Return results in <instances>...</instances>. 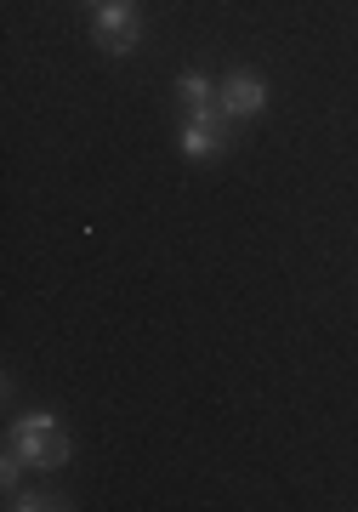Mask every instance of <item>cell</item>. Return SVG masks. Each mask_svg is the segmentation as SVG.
Masks as SVG:
<instances>
[{"label":"cell","mask_w":358,"mask_h":512,"mask_svg":"<svg viewBox=\"0 0 358 512\" xmlns=\"http://www.w3.org/2000/svg\"><path fill=\"white\" fill-rule=\"evenodd\" d=\"M6 450H18L23 467H35V473H57V467L74 456L69 433H63V421H57L52 410H35V416L12 421V433H6Z\"/></svg>","instance_id":"1"},{"label":"cell","mask_w":358,"mask_h":512,"mask_svg":"<svg viewBox=\"0 0 358 512\" xmlns=\"http://www.w3.org/2000/svg\"><path fill=\"white\" fill-rule=\"evenodd\" d=\"M91 35H97L103 52L131 57L137 40H143V23H137V12H131V0H103V6H91Z\"/></svg>","instance_id":"2"},{"label":"cell","mask_w":358,"mask_h":512,"mask_svg":"<svg viewBox=\"0 0 358 512\" xmlns=\"http://www.w3.org/2000/svg\"><path fill=\"white\" fill-rule=\"evenodd\" d=\"M216 109L228 114V120H251V114L268 109V80L251 69H233L222 86H216Z\"/></svg>","instance_id":"3"},{"label":"cell","mask_w":358,"mask_h":512,"mask_svg":"<svg viewBox=\"0 0 358 512\" xmlns=\"http://www.w3.org/2000/svg\"><path fill=\"white\" fill-rule=\"evenodd\" d=\"M228 148V114L222 109H194L188 114V126H182V154L188 160H211Z\"/></svg>","instance_id":"4"},{"label":"cell","mask_w":358,"mask_h":512,"mask_svg":"<svg viewBox=\"0 0 358 512\" xmlns=\"http://www.w3.org/2000/svg\"><path fill=\"white\" fill-rule=\"evenodd\" d=\"M177 97L188 103V114H194V109H216V86L199 69H182L177 74Z\"/></svg>","instance_id":"5"},{"label":"cell","mask_w":358,"mask_h":512,"mask_svg":"<svg viewBox=\"0 0 358 512\" xmlns=\"http://www.w3.org/2000/svg\"><path fill=\"white\" fill-rule=\"evenodd\" d=\"M12 507H18V512H52V507H63V495H40V490H29V495H12Z\"/></svg>","instance_id":"6"}]
</instances>
